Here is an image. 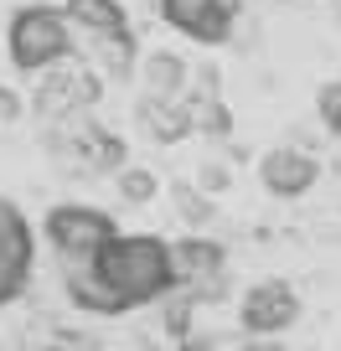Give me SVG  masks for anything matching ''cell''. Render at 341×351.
Returning <instances> with one entry per match:
<instances>
[{"instance_id":"obj_1","label":"cell","mask_w":341,"mask_h":351,"mask_svg":"<svg viewBox=\"0 0 341 351\" xmlns=\"http://www.w3.org/2000/svg\"><path fill=\"white\" fill-rule=\"evenodd\" d=\"M93 269L124 300V310L150 305V300L176 289V279H171V243L155 238V232H114L93 253Z\"/></svg>"},{"instance_id":"obj_2","label":"cell","mask_w":341,"mask_h":351,"mask_svg":"<svg viewBox=\"0 0 341 351\" xmlns=\"http://www.w3.org/2000/svg\"><path fill=\"white\" fill-rule=\"evenodd\" d=\"M78 47H73V26H67L62 5H42V0H32V5H16L11 21H5V57H11L16 73L36 77L47 73V67L67 62Z\"/></svg>"},{"instance_id":"obj_3","label":"cell","mask_w":341,"mask_h":351,"mask_svg":"<svg viewBox=\"0 0 341 351\" xmlns=\"http://www.w3.org/2000/svg\"><path fill=\"white\" fill-rule=\"evenodd\" d=\"M93 104H99V73H93L89 62H78V52H73L67 62L36 73L26 109L42 124H52V119H67V114H78V109H93Z\"/></svg>"},{"instance_id":"obj_4","label":"cell","mask_w":341,"mask_h":351,"mask_svg":"<svg viewBox=\"0 0 341 351\" xmlns=\"http://www.w3.org/2000/svg\"><path fill=\"white\" fill-rule=\"evenodd\" d=\"M47 243L57 248V258L73 263V258H93V253L104 248V243L114 238V217L104 207H93V202H62V207L47 212Z\"/></svg>"},{"instance_id":"obj_5","label":"cell","mask_w":341,"mask_h":351,"mask_svg":"<svg viewBox=\"0 0 341 351\" xmlns=\"http://www.w3.org/2000/svg\"><path fill=\"white\" fill-rule=\"evenodd\" d=\"M155 11L187 42L222 47L233 36V26L243 21V0H155Z\"/></svg>"},{"instance_id":"obj_6","label":"cell","mask_w":341,"mask_h":351,"mask_svg":"<svg viewBox=\"0 0 341 351\" xmlns=\"http://www.w3.org/2000/svg\"><path fill=\"white\" fill-rule=\"evenodd\" d=\"M320 181V155L310 150V145H274V150L259 155V186L269 191V197L279 202H295L305 197L310 186Z\"/></svg>"},{"instance_id":"obj_7","label":"cell","mask_w":341,"mask_h":351,"mask_svg":"<svg viewBox=\"0 0 341 351\" xmlns=\"http://www.w3.org/2000/svg\"><path fill=\"white\" fill-rule=\"evenodd\" d=\"M295 320H300V295L285 279H259V285L243 289L238 326L248 330V336H285Z\"/></svg>"},{"instance_id":"obj_8","label":"cell","mask_w":341,"mask_h":351,"mask_svg":"<svg viewBox=\"0 0 341 351\" xmlns=\"http://www.w3.org/2000/svg\"><path fill=\"white\" fill-rule=\"evenodd\" d=\"M134 77H140V99H187L191 62L176 47H150V52H140V62H134Z\"/></svg>"},{"instance_id":"obj_9","label":"cell","mask_w":341,"mask_h":351,"mask_svg":"<svg viewBox=\"0 0 341 351\" xmlns=\"http://www.w3.org/2000/svg\"><path fill=\"white\" fill-rule=\"evenodd\" d=\"M62 16H67V26H73V47L78 42H99V36L134 32L124 0H62Z\"/></svg>"},{"instance_id":"obj_10","label":"cell","mask_w":341,"mask_h":351,"mask_svg":"<svg viewBox=\"0 0 341 351\" xmlns=\"http://www.w3.org/2000/svg\"><path fill=\"white\" fill-rule=\"evenodd\" d=\"M134 124H140L155 145H181L187 134H197L187 99H134Z\"/></svg>"},{"instance_id":"obj_11","label":"cell","mask_w":341,"mask_h":351,"mask_svg":"<svg viewBox=\"0 0 341 351\" xmlns=\"http://www.w3.org/2000/svg\"><path fill=\"white\" fill-rule=\"evenodd\" d=\"M222 274V243H212V238H181V243H171V279L176 285H187V289H202V285H212V279Z\"/></svg>"},{"instance_id":"obj_12","label":"cell","mask_w":341,"mask_h":351,"mask_svg":"<svg viewBox=\"0 0 341 351\" xmlns=\"http://www.w3.org/2000/svg\"><path fill=\"white\" fill-rule=\"evenodd\" d=\"M62 289H67V300H73L78 310H93V315H124V300L99 279L93 258H73V263H62Z\"/></svg>"},{"instance_id":"obj_13","label":"cell","mask_w":341,"mask_h":351,"mask_svg":"<svg viewBox=\"0 0 341 351\" xmlns=\"http://www.w3.org/2000/svg\"><path fill=\"white\" fill-rule=\"evenodd\" d=\"M0 258L11 269H21V274H32V228H26L21 207L5 197H0Z\"/></svg>"},{"instance_id":"obj_14","label":"cell","mask_w":341,"mask_h":351,"mask_svg":"<svg viewBox=\"0 0 341 351\" xmlns=\"http://www.w3.org/2000/svg\"><path fill=\"white\" fill-rule=\"evenodd\" d=\"M114 191H119L124 202H134V207H150V202L161 197V181H155L150 165H130L124 160L119 171H114Z\"/></svg>"},{"instance_id":"obj_15","label":"cell","mask_w":341,"mask_h":351,"mask_svg":"<svg viewBox=\"0 0 341 351\" xmlns=\"http://www.w3.org/2000/svg\"><path fill=\"white\" fill-rule=\"evenodd\" d=\"M191 124H197V134L228 140V134H233V109L222 99H202V104H191Z\"/></svg>"},{"instance_id":"obj_16","label":"cell","mask_w":341,"mask_h":351,"mask_svg":"<svg viewBox=\"0 0 341 351\" xmlns=\"http://www.w3.org/2000/svg\"><path fill=\"white\" fill-rule=\"evenodd\" d=\"M191 186H197L202 197H222V191L233 186L228 160H202V165H197V181H191Z\"/></svg>"},{"instance_id":"obj_17","label":"cell","mask_w":341,"mask_h":351,"mask_svg":"<svg viewBox=\"0 0 341 351\" xmlns=\"http://www.w3.org/2000/svg\"><path fill=\"white\" fill-rule=\"evenodd\" d=\"M171 202L181 207V217H187L191 228H202V222L212 217V197H202L197 186H176V191H171Z\"/></svg>"},{"instance_id":"obj_18","label":"cell","mask_w":341,"mask_h":351,"mask_svg":"<svg viewBox=\"0 0 341 351\" xmlns=\"http://www.w3.org/2000/svg\"><path fill=\"white\" fill-rule=\"evenodd\" d=\"M316 114H320V124H326V130L341 140V83H320V93H316Z\"/></svg>"},{"instance_id":"obj_19","label":"cell","mask_w":341,"mask_h":351,"mask_svg":"<svg viewBox=\"0 0 341 351\" xmlns=\"http://www.w3.org/2000/svg\"><path fill=\"white\" fill-rule=\"evenodd\" d=\"M21 289H26V274H21V269H11V263L0 258V305H11Z\"/></svg>"},{"instance_id":"obj_20","label":"cell","mask_w":341,"mask_h":351,"mask_svg":"<svg viewBox=\"0 0 341 351\" xmlns=\"http://www.w3.org/2000/svg\"><path fill=\"white\" fill-rule=\"evenodd\" d=\"M21 114H26V99L16 93V88H5V83H0V130H5V124H16Z\"/></svg>"},{"instance_id":"obj_21","label":"cell","mask_w":341,"mask_h":351,"mask_svg":"<svg viewBox=\"0 0 341 351\" xmlns=\"http://www.w3.org/2000/svg\"><path fill=\"white\" fill-rule=\"evenodd\" d=\"M248 351H285V346H279L274 336H253V341H248Z\"/></svg>"}]
</instances>
